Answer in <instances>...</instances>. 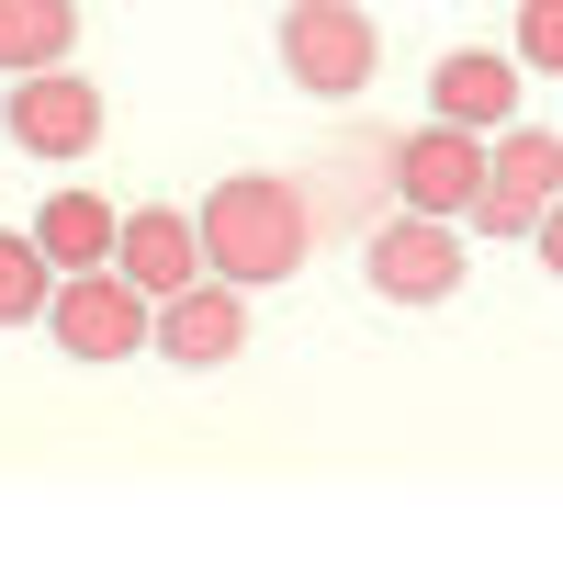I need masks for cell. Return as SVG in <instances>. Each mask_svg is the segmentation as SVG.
Listing matches in <instances>:
<instances>
[{"mask_svg": "<svg viewBox=\"0 0 563 563\" xmlns=\"http://www.w3.org/2000/svg\"><path fill=\"white\" fill-rule=\"evenodd\" d=\"M113 238H124V214L102 203V192H45V214H34V249L57 260V271H113Z\"/></svg>", "mask_w": 563, "mask_h": 563, "instance_id": "obj_11", "label": "cell"}, {"mask_svg": "<svg viewBox=\"0 0 563 563\" xmlns=\"http://www.w3.org/2000/svg\"><path fill=\"white\" fill-rule=\"evenodd\" d=\"M68 45H79V0H0V79L68 68Z\"/></svg>", "mask_w": 563, "mask_h": 563, "instance_id": "obj_12", "label": "cell"}, {"mask_svg": "<svg viewBox=\"0 0 563 563\" xmlns=\"http://www.w3.org/2000/svg\"><path fill=\"white\" fill-rule=\"evenodd\" d=\"M282 68H294V90H316V102H350V90L384 68V34H372L361 0H294V12H282Z\"/></svg>", "mask_w": 563, "mask_h": 563, "instance_id": "obj_2", "label": "cell"}, {"mask_svg": "<svg viewBox=\"0 0 563 563\" xmlns=\"http://www.w3.org/2000/svg\"><path fill=\"white\" fill-rule=\"evenodd\" d=\"M45 339L68 361H135L158 339V305L135 294L124 271H57V305H45Z\"/></svg>", "mask_w": 563, "mask_h": 563, "instance_id": "obj_3", "label": "cell"}, {"mask_svg": "<svg viewBox=\"0 0 563 563\" xmlns=\"http://www.w3.org/2000/svg\"><path fill=\"white\" fill-rule=\"evenodd\" d=\"M57 305V260L34 249V225H0V327H45Z\"/></svg>", "mask_w": 563, "mask_h": 563, "instance_id": "obj_13", "label": "cell"}, {"mask_svg": "<svg viewBox=\"0 0 563 563\" xmlns=\"http://www.w3.org/2000/svg\"><path fill=\"white\" fill-rule=\"evenodd\" d=\"M552 203H563V135L496 124L485 135V203H474V225H485V238H530Z\"/></svg>", "mask_w": 563, "mask_h": 563, "instance_id": "obj_5", "label": "cell"}, {"mask_svg": "<svg viewBox=\"0 0 563 563\" xmlns=\"http://www.w3.org/2000/svg\"><path fill=\"white\" fill-rule=\"evenodd\" d=\"M519 68L563 79V0H519Z\"/></svg>", "mask_w": 563, "mask_h": 563, "instance_id": "obj_14", "label": "cell"}, {"mask_svg": "<svg viewBox=\"0 0 563 563\" xmlns=\"http://www.w3.org/2000/svg\"><path fill=\"white\" fill-rule=\"evenodd\" d=\"M519 57H496V45H451V57L429 68V113L440 124H474V135H496V124H519Z\"/></svg>", "mask_w": 563, "mask_h": 563, "instance_id": "obj_10", "label": "cell"}, {"mask_svg": "<svg viewBox=\"0 0 563 563\" xmlns=\"http://www.w3.org/2000/svg\"><path fill=\"white\" fill-rule=\"evenodd\" d=\"M361 282L384 305H451L462 294V238H451V214H384L361 238Z\"/></svg>", "mask_w": 563, "mask_h": 563, "instance_id": "obj_4", "label": "cell"}, {"mask_svg": "<svg viewBox=\"0 0 563 563\" xmlns=\"http://www.w3.org/2000/svg\"><path fill=\"white\" fill-rule=\"evenodd\" d=\"M158 361H180V372H225V361H238L249 350V294H238V282H180V294L158 305V339H147Z\"/></svg>", "mask_w": 563, "mask_h": 563, "instance_id": "obj_8", "label": "cell"}, {"mask_svg": "<svg viewBox=\"0 0 563 563\" xmlns=\"http://www.w3.org/2000/svg\"><path fill=\"white\" fill-rule=\"evenodd\" d=\"M305 260H316V203H305V180L238 169V180H214V192H203V271H214V282L260 294V282H294Z\"/></svg>", "mask_w": 563, "mask_h": 563, "instance_id": "obj_1", "label": "cell"}, {"mask_svg": "<svg viewBox=\"0 0 563 563\" xmlns=\"http://www.w3.org/2000/svg\"><path fill=\"white\" fill-rule=\"evenodd\" d=\"M395 203L406 214H474L485 203V135L474 124H417V135H395Z\"/></svg>", "mask_w": 563, "mask_h": 563, "instance_id": "obj_6", "label": "cell"}, {"mask_svg": "<svg viewBox=\"0 0 563 563\" xmlns=\"http://www.w3.org/2000/svg\"><path fill=\"white\" fill-rule=\"evenodd\" d=\"M0 124H12L23 158H90L102 147V90H90L79 68H34V79H12Z\"/></svg>", "mask_w": 563, "mask_h": 563, "instance_id": "obj_7", "label": "cell"}, {"mask_svg": "<svg viewBox=\"0 0 563 563\" xmlns=\"http://www.w3.org/2000/svg\"><path fill=\"white\" fill-rule=\"evenodd\" d=\"M113 271H124L147 305H169L180 282H203V214H180V203H135L124 238H113Z\"/></svg>", "mask_w": 563, "mask_h": 563, "instance_id": "obj_9", "label": "cell"}, {"mask_svg": "<svg viewBox=\"0 0 563 563\" xmlns=\"http://www.w3.org/2000/svg\"><path fill=\"white\" fill-rule=\"evenodd\" d=\"M530 249H541V271H552V282H563V203H552V214H541V225H530Z\"/></svg>", "mask_w": 563, "mask_h": 563, "instance_id": "obj_15", "label": "cell"}]
</instances>
